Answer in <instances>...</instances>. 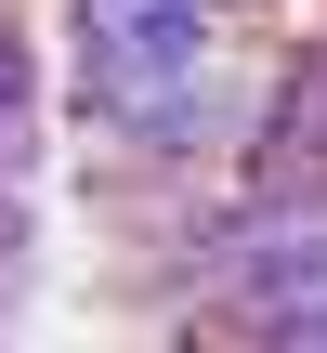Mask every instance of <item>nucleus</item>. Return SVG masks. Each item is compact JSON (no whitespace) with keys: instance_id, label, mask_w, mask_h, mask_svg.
I'll return each mask as SVG.
<instances>
[{"instance_id":"obj_2","label":"nucleus","mask_w":327,"mask_h":353,"mask_svg":"<svg viewBox=\"0 0 327 353\" xmlns=\"http://www.w3.org/2000/svg\"><path fill=\"white\" fill-rule=\"evenodd\" d=\"M249 183H327V39H301L249 118Z\"/></svg>"},{"instance_id":"obj_4","label":"nucleus","mask_w":327,"mask_h":353,"mask_svg":"<svg viewBox=\"0 0 327 353\" xmlns=\"http://www.w3.org/2000/svg\"><path fill=\"white\" fill-rule=\"evenodd\" d=\"M26 236H39V196H26V183H0V301L26 288Z\"/></svg>"},{"instance_id":"obj_3","label":"nucleus","mask_w":327,"mask_h":353,"mask_svg":"<svg viewBox=\"0 0 327 353\" xmlns=\"http://www.w3.org/2000/svg\"><path fill=\"white\" fill-rule=\"evenodd\" d=\"M0 118H39V52H26L13 13H0Z\"/></svg>"},{"instance_id":"obj_1","label":"nucleus","mask_w":327,"mask_h":353,"mask_svg":"<svg viewBox=\"0 0 327 353\" xmlns=\"http://www.w3.org/2000/svg\"><path fill=\"white\" fill-rule=\"evenodd\" d=\"M66 39H79V79L170 92V79H210L223 0H66Z\"/></svg>"},{"instance_id":"obj_5","label":"nucleus","mask_w":327,"mask_h":353,"mask_svg":"<svg viewBox=\"0 0 327 353\" xmlns=\"http://www.w3.org/2000/svg\"><path fill=\"white\" fill-rule=\"evenodd\" d=\"M0 183H26V196H39V118H0Z\"/></svg>"}]
</instances>
